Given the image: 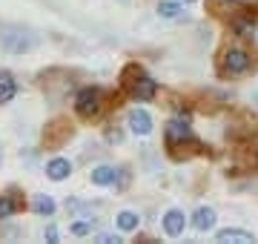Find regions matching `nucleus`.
I'll return each instance as SVG.
<instances>
[{
  "instance_id": "obj_1",
  "label": "nucleus",
  "mask_w": 258,
  "mask_h": 244,
  "mask_svg": "<svg viewBox=\"0 0 258 244\" xmlns=\"http://www.w3.org/2000/svg\"><path fill=\"white\" fill-rule=\"evenodd\" d=\"M120 81H123V86H126V92L132 95V98H138V101H152V98L158 95V84L141 69L138 64L123 66Z\"/></svg>"
},
{
  "instance_id": "obj_2",
  "label": "nucleus",
  "mask_w": 258,
  "mask_h": 244,
  "mask_svg": "<svg viewBox=\"0 0 258 244\" xmlns=\"http://www.w3.org/2000/svg\"><path fill=\"white\" fill-rule=\"evenodd\" d=\"M164 138H166V150H169V155H172L175 161H181V158L189 155L184 147H195V150H201V144L195 141V135H192V130H189L186 118H184V121H169Z\"/></svg>"
},
{
  "instance_id": "obj_3",
  "label": "nucleus",
  "mask_w": 258,
  "mask_h": 244,
  "mask_svg": "<svg viewBox=\"0 0 258 244\" xmlns=\"http://www.w3.org/2000/svg\"><path fill=\"white\" fill-rule=\"evenodd\" d=\"M101 106H103L101 89H81L78 98H75V112L81 115V118H95V115L101 112Z\"/></svg>"
},
{
  "instance_id": "obj_4",
  "label": "nucleus",
  "mask_w": 258,
  "mask_h": 244,
  "mask_svg": "<svg viewBox=\"0 0 258 244\" xmlns=\"http://www.w3.org/2000/svg\"><path fill=\"white\" fill-rule=\"evenodd\" d=\"M252 60H249L247 52H241V49H230L227 55H224V72H230V75H241V72H247Z\"/></svg>"
},
{
  "instance_id": "obj_5",
  "label": "nucleus",
  "mask_w": 258,
  "mask_h": 244,
  "mask_svg": "<svg viewBox=\"0 0 258 244\" xmlns=\"http://www.w3.org/2000/svg\"><path fill=\"white\" fill-rule=\"evenodd\" d=\"M66 135H72V127H69V124H63V121H55L52 127H46V132H43V141H46V147H57Z\"/></svg>"
},
{
  "instance_id": "obj_6",
  "label": "nucleus",
  "mask_w": 258,
  "mask_h": 244,
  "mask_svg": "<svg viewBox=\"0 0 258 244\" xmlns=\"http://www.w3.org/2000/svg\"><path fill=\"white\" fill-rule=\"evenodd\" d=\"M129 127H132L135 135H149V132H152V118H149V112H144V109H132V112H129Z\"/></svg>"
},
{
  "instance_id": "obj_7",
  "label": "nucleus",
  "mask_w": 258,
  "mask_h": 244,
  "mask_svg": "<svg viewBox=\"0 0 258 244\" xmlns=\"http://www.w3.org/2000/svg\"><path fill=\"white\" fill-rule=\"evenodd\" d=\"M221 244L232 241V244H252L255 241V235L249 233V230H235V227H230V230H221V233L215 235Z\"/></svg>"
},
{
  "instance_id": "obj_8",
  "label": "nucleus",
  "mask_w": 258,
  "mask_h": 244,
  "mask_svg": "<svg viewBox=\"0 0 258 244\" xmlns=\"http://www.w3.org/2000/svg\"><path fill=\"white\" fill-rule=\"evenodd\" d=\"M3 43L12 52H23L32 46V38H26V32H20V29H9V35H3Z\"/></svg>"
},
{
  "instance_id": "obj_9",
  "label": "nucleus",
  "mask_w": 258,
  "mask_h": 244,
  "mask_svg": "<svg viewBox=\"0 0 258 244\" xmlns=\"http://www.w3.org/2000/svg\"><path fill=\"white\" fill-rule=\"evenodd\" d=\"M192 227L195 230H201V233L212 230V227H215V210H210V207H198L195 216H192Z\"/></svg>"
},
{
  "instance_id": "obj_10",
  "label": "nucleus",
  "mask_w": 258,
  "mask_h": 244,
  "mask_svg": "<svg viewBox=\"0 0 258 244\" xmlns=\"http://www.w3.org/2000/svg\"><path fill=\"white\" fill-rule=\"evenodd\" d=\"M184 227H186V218H184L181 210H169V213L164 216V230L169 235H181L184 233Z\"/></svg>"
},
{
  "instance_id": "obj_11",
  "label": "nucleus",
  "mask_w": 258,
  "mask_h": 244,
  "mask_svg": "<svg viewBox=\"0 0 258 244\" xmlns=\"http://www.w3.org/2000/svg\"><path fill=\"white\" fill-rule=\"evenodd\" d=\"M115 181H118V169L115 167H95L92 169V184H98V187H109Z\"/></svg>"
},
{
  "instance_id": "obj_12",
  "label": "nucleus",
  "mask_w": 258,
  "mask_h": 244,
  "mask_svg": "<svg viewBox=\"0 0 258 244\" xmlns=\"http://www.w3.org/2000/svg\"><path fill=\"white\" fill-rule=\"evenodd\" d=\"M69 172H72V164H69L66 158H55V161H49V167H46V175H49L52 181H63L66 175H69Z\"/></svg>"
},
{
  "instance_id": "obj_13",
  "label": "nucleus",
  "mask_w": 258,
  "mask_h": 244,
  "mask_svg": "<svg viewBox=\"0 0 258 244\" xmlns=\"http://www.w3.org/2000/svg\"><path fill=\"white\" fill-rule=\"evenodd\" d=\"M18 92V86H15V78L9 72H0V103H9Z\"/></svg>"
},
{
  "instance_id": "obj_14",
  "label": "nucleus",
  "mask_w": 258,
  "mask_h": 244,
  "mask_svg": "<svg viewBox=\"0 0 258 244\" xmlns=\"http://www.w3.org/2000/svg\"><path fill=\"white\" fill-rule=\"evenodd\" d=\"M232 32H235V35H241V38H252V35H255V20H252V18L232 20Z\"/></svg>"
},
{
  "instance_id": "obj_15",
  "label": "nucleus",
  "mask_w": 258,
  "mask_h": 244,
  "mask_svg": "<svg viewBox=\"0 0 258 244\" xmlns=\"http://www.w3.org/2000/svg\"><path fill=\"white\" fill-rule=\"evenodd\" d=\"M32 210H35L37 216H52V213H55V201H52L49 196H35Z\"/></svg>"
},
{
  "instance_id": "obj_16",
  "label": "nucleus",
  "mask_w": 258,
  "mask_h": 244,
  "mask_svg": "<svg viewBox=\"0 0 258 244\" xmlns=\"http://www.w3.org/2000/svg\"><path fill=\"white\" fill-rule=\"evenodd\" d=\"M138 221H141V218L135 216V213H129V210L118 213V227H120V230H126V233H129V230H138Z\"/></svg>"
},
{
  "instance_id": "obj_17",
  "label": "nucleus",
  "mask_w": 258,
  "mask_h": 244,
  "mask_svg": "<svg viewBox=\"0 0 258 244\" xmlns=\"http://www.w3.org/2000/svg\"><path fill=\"white\" fill-rule=\"evenodd\" d=\"M181 6H178V3H169V0H164V3H161V6H158V15H161V18H166V20H175V18H181Z\"/></svg>"
},
{
  "instance_id": "obj_18",
  "label": "nucleus",
  "mask_w": 258,
  "mask_h": 244,
  "mask_svg": "<svg viewBox=\"0 0 258 244\" xmlns=\"http://www.w3.org/2000/svg\"><path fill=\"white\" fill-rule=\"evenodd\" d=\"M15 210H18V201H15V198H9V196L0 198V218L15 216Z\"/></svg>"
},
{
  "instance_id": "obj_19",
  "label": "nucleus",
  "mask_w": 258,
  "mask_h": 244,
  "mask_svg": "<svg viewBox=\"0 0 258 244\" xmlns=\"http://www.w3.org/2000/svg\"><path fill=\"white\" fill-rule=\"evenodd\" d=\"M106 141L120 144V141H123V132H120V130H106Z\"/></svg>"
},
{
  "instance_id": "obj_20",
  "label": "nucleus",
  "mask_w": 258,
  "mask_h": 244,
  "mask_svg": "<svg viewBox=\"0 0 258 244\" xmlns=\"http://www.w3.org/2000/svg\"><path fill=\"white\" fill-rule=\"evenodd\" d=\"M89 230H92V224H86V221H81V224H75V227H72V233H75V235H86Z\"/></svg>"
},
{
  "instance_id": "obj_21",
  "label": "nucleus",
  "mask_w": 258,
  "mask_h": 244,
  "mask_svg": "<svg viewBox=\"0 0 258 244\" xmlns=\"http://www.w3.org/2000/svg\"><path fill=\"white\" fill-rule=\"evenodd\" d=\"M98 241H101V244H118L120 238H118V235H112V233H103V235H98Z\"/></svg>"
},
{
  "instance_id": "obj_22",
  "label": "nucleus",
  "mask_w": 258,
  "mask_h": 244,
  "mask_svg": "<svg viewBox=\"0 0 258 244\" xmlns=\"http://www.w3.org/2000/svg\"><path fill=\"white\" fill-rule=\"evenodd\" d=\"M43 235H46L49 244H55L57 241V227H46V233H43Z\"/></svg>"
},
{
  "instance_id": "obj_23",
  "label": "nucleus",
  "mask_w": 258,
  "mask_h": 244,
  "mask_svg": "<svg viewBox=\"0 0 258 244\" xmlns=\"http://www.w3.org/2000/svg\"><path fill=\"white\" fill-rule=\"evenodd\" d=\"M181 3H195V0H181Z\"/></svg>"
},
{
  "instance_id": "obj_24",
  "label": "nucleus",
  "mask_w": 258,
  "mask_h": 244,
  "mask_svg": "<svg viewBox=\"0 0 258 244\" xmlns=\"http://www.w3.org/2000/svg\"><path fill=\"white\" fill-rule=\"evenodd\" d=\"M0 161H3V152H0Z\"/></svg>"
},
{
  "instance_id": "obj_25",
  "label": "nucleus",
  "mask_w": 258,
  "mask_h": 244,
  "mask_svg": "<svg viewBox=\"0 0 258 244\" xmlns=\"http://www.w3.org/2000/svg\"><path fill=\"white\" fill-rule=\"evenodd\" d=\"M230 3H232V0H230Z\"/></svg>"
}]
</instances>
